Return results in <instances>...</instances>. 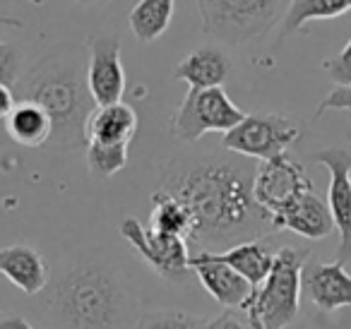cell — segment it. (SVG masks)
<instances>
[{"label": "cell", "instance_id": "5bb4252c", "mask_svg": "<svg viewBox=\"0 0 351 329\" xmlns=\"http://www.w3.org/2000/svg\"><path fill=\"white\" fill-rule=\"evenodd\" d=\"M272 221L277 231L287 228V231L298 233V236L308 238V241H322V238L332 236V233L337 231L335 219H332V212H330V207H327V202L320 195L313 193V190L301 195L291 207L279 212Z\"/></svg>", "mask_w": 351, "mask_h": 329}, {"label": "cell", "instance_id": "484cf974", "mask_svg": "<svg viewBox=\"0 0 351 329\" xmlns=\"http://www.w3.org/2000/svg\"><path fill=\"white\" fill-rule=\"evenodd\" d=\"M322 68H325V73L330 75L339 87H351V39L335 58L325 60Z\"/></svg>", "mask_w": 351, "mask_h": 329}, {"label": "cell", "instance_id": "6da1fadb", "mask_svg": "<svg viewBox=\"0 0 351 329\" xmlns=\"http://www.w3.org/2000/svg\"><path fill=\"white\" fill-rule=\"evenodd\" d=\"M253 161L241 154L181 156L164 166L159 188L178 197L193 217L188 245L207 250L210 245L234 247L245 241L274 233L272 214L255 199Z\"/></svg>", "mask_w": 351, "mask_h": 329}, {"label": "cell", "instance_id": "e0dca14e", "mask_svg": "<svg viewBox=\"0 0 351 329\" xmlns=\"http://www.w3.org/2000/svg\"><path fill=\"white\" fill-rule=\"evenodd\" d=\"M231 70V63L219 49L212 46H202V49L193 51L191 56L176 65V80L188 82V89H212L221 87Z\"/></svg>", "mask_w": 351, "mask_h": 329}, {"label": "cell", "instance_id": "4316f807", "mask_svg": "<svg viewBox=\"0 0 351 329\" xmlns=\"http://www.w3.org/2000/svg\"><path fill=\"white\" fill-rule=\"evenodd\" d=\"M327 111H351V87H335L320 101L315 111V121H320L322 113Z\"/></svg>", "mask_w": 351, "mask_h": 329}, {"label": "cell", "instance_id": "83f0119b", "mask_svg": "<svg viewBox=\"0 0 351 329\" xmlns=\"http://www.w3.org/2000/svg\"><path fill=\"white\" fill-rule=\"evenodd\" d=\"M205 329H250V324H245L243 319L234 313H221L219 317L207 319Z\"/></svg>", "mask_w": 351, "mask_h": 329}, {"label": "cell", "instance_id": "ac0fdd59", "mask_svg": "<svg viewBox=\"0 0 351 329\" xmlns=\"http://www.w3.org/2000/svg\"><path fill=\"white\" fill-rule=\"evenodd\" d=\"M212 255H215L217 260L226 262L229 267H234V269L253 286V291H258L260 286L265 284V279H267L269 269H272L277 250H272V247L260 238V241H245L234 247H226L224 252L212 250Z\"/></svg>", "mask_w": 351, "mask_h": 329}, {"label": "cell", "instance_id": "f546056e", "mask_svg": "<svg viewBox=\"0 0 351 329\" xmlns=\"http://www.w3.org/2000/svg\"><path fill=\"white\" fill-rule=\"evenodd\" d=\"M0 329H34L20 315H0Z\"/></svg>", "mask_w": 351, "mask_h": 329}, {"label": "cell", "instance_id": "f1b7e54d", "mask_svg": "<svg viewBox=\"0 0 351 329\" xmlns=\"http://www.w3.org/2000/svg\"><path fill=\"white\" fill-rule=\"evenodd\" d=\"M17 99H15V92H12V87H8V84L0 82V121H5L8 116H10V111L15 108Z\"/></svg>", "mask_w": 351, "mask_h": 329}, {"label": "cell", "instance_id": "3957f363", "mask_svg": "<svg viewBox=\"0 0 351 329\" xmlns=\"http://www.w3.org/2000/svg\"><path fill=\"white\" fill-rule=\"evenodd\" d=\"M87 53L60 46L27 70L12 87L17 101H34L51 116V147L70 149L87 145L84 127L97 108L87 84Z\"/></svg>", "mask_w": 351, "mask_h": 329}, {"label": "cell", "instance_id": "7a4b0ae2", "mask_svg": "<svg viewBox=\"0 0 351 329\" xmlns=\"http://www.w3.org/2000/svg\"><path fill=\"white\" fill-rule=\"evenodd\" d=\"M41 293L53 329H132L137 317V298L125 274L94 257L63 267Z\"/></svg>", "mask_w": 351, "mask_h": 329}, {"label": "cell", "instance_id": "7c38bea8", "mask_svg": "<svg viewBox=\"0 0 351 329\" xmlns=\"http://www.w3.org/2000/svg\"><path fill=\"white\" fill-rule=\"evenodd\" d=\"M191 269L200 279L202 289L212 295L219 305L229 310H245L253 298V286L226 262L217 260L212 250H200L191 255Z\"/></svg>", "mask_w": 351, "mask_h": 329}, {"label": "cell", "instance_id": "d4e9b609", "mask_svg": "<svg viewBox=\"0 0 351 329\" xmlns=\"http://www.w3.org/2000/svg\"><path fill=\"white\" fill-rule=\"evenodd\" d=\"M0 25L22 27V22L0 15ZM20 77H22L20 75V51H17L15 46L5 44V41H0V82L8 84V87H15Z\"/></svg>", "mask_w": 351, "mask_h": 329}, {"label": "cell", "instance_id": "ba28073f", "mask_svg": "<svg viewBox=\"0 0 351 329\" xmlns=\"http://www.w3.org/2000/svg\"><path fill=\"white\" fill-rule=\"evenodd\" d=\"M121 236L142 255V260L166 281L183 284L193 274L191 245L173 233L142 226L137 219L128 217L121 221Z\"/></svg>", "mask_w": 351, "mask_h": 329}, {"label": "cell", "instance_id": "ffe728a7", "mask_svg": "<svg viewBox=\"0 0 351 329\" xmlns=\"http://www.w3.org/2000/svg\"><path fill=\"white\" fill-rule=\"evenodd\" d=\"M149 223H152V228H156V231L173 233V236L191 243V236H193L191 209H188L178 197H173V195L161 193V190H154V193H152Z\"/></svg>", "mask_w": 351, "mask_h": 329}, {"label": "cell", "instance_id": "44dd1931", "mask_svg": "<svg viewBox=\"0 0 351 329\" xmlns=\"http://www.w3.org/2000/svg\"><path fill=\"white\" fill-rule=\"evenodd\" d=\"M351 10V0H291L287 15L282 22V34H279V44L287 36L296 34L303 25L313 20H332V17H341L344 12Z\"/></svg>", "mask_w": 351, "mask_h": 329}, {"label": "cell", "instance_id": "4dcf8cb0", "mask_svg": "<svg viewBox=\"0 0 351 329\" xmlns=\"http://www.w3.org/2000/svg\"><path fill=\"white\" fill-rule=\"evenodd\" d=\"M248 324H250V329H265L263 324L258 322V317H253V315H248Z\"/></svg>", "mask_w": 351, "mask_h": 329}, {"label": "cell", "instance_id": "52a82bcc", "mask_svg": "<svg viewBox=\"0 0 351 329\" xmlns=\"http://www.w3.org/2000/svg\"><path fill=\"white\" fill-rule=\"evenodd\" d=\"M301 137V125L282 113H263V116H245L234 130L221 137V147L245 159L269 161Z\"/></svg>", "mask_w": 351, "mask_h": 329}, {"label": "cell", "instance_id": "1f68e13d", "mask_svg": "<svg viewBox=\"0 0 351 329\" xmlns=\"http://www.w3.org/2000/svg\"><path fill=\"white\" fill-rule=\"evenodd\" d=\"M77 3H82V5H97V3H101V0H77Z\"/></svg>", "mask_w": 351, "mask_h": 329}, {"label": "cell", "instance_id": "8992f818", "mask_svg": "<svg viewBox=\"0 0 351 329\" xmlns=\"http://www.w3.org/2000/svg\"><path fill=\"white\" fill-rule=\"evenodd\" d=\"M243 118L245 113L231 101L221 87L188 89L186 99L171 118V132L183 142H195L207 132L226 135Z\"/></svg>", "mask_w": 351, "mask_h": 329}, {"label": "cell", "instance_id": "d6986e66", "mask_svg": "<svg viewBox=\"0 0 351 329\" xmlns=\"http://www.w3.org/2000/svg\"><path fill=\"white\" fill-rule=\"evenodd\" d=\"M5 130L20 147L36 149L51 142L53 123L51 116L34 101H17L10 116L5 118Z\"/></svg>", "mask_w": 351, "mask_h": 329}, {"label": "cell", "instance_id": "7402d4cb", "mask_svg": "<svg viewBox=\"0 0 351 329\" xmlns=\"http://www.w3.org/2000/svg\"><path fill=\"white\" fill-rule=\"evenodd\" d=\"M176 0H137L130 10V29L142 44L156 41L171 25Z\"/></svg>", "mask_w": 351, "mask_h": 329}, {"label": "cell", "instance_id": "8fae6325", "mask_svg": "<svg viewBox=\"0 0 351 329\" xmlns=\"http://www.w3.org/2000/svg\"><path fill=\"white\" fill-rule=\"evenodd\" d=\"M315 164H322L330 171V188H327V207L339 231L337 262L346 265L351 257V151L330 147L313 154Z\"/></svg>", "mask_w": 351, "mask_h": 329}, {"label": "cell", "instance_id": "30bf717a", "mask_svg": "<svg viewBox=\"0 0 351 329\" xmlns=\"http://www.w3.org/2000/svg\"><path fill=\"white\" fill-rule=\"evenodd\" d=\"M87 84L97 106L121 103L125 92V70L118 36L94 34L87 39Z\"/></svg>", "mask_w": 351, "mask_h": 329}, {"label": "cell", "instance_id": "5b68a950", "mask_svg": "<svg viewBox=\"0 0 351 329\" xmlns=\"http://www.w3.org/2000/svg\"><path fill=\"white\" fill-rule=\"evenodd\" d=\"M291 0H197L205 34L224 44H245L284 20Z\"/></svg>", "mask_w": 351, "mask_h": 329}, {"label": "cell", "instance_id": "cb8c5ba5", "mask_svg": "<svg viewBox=\"0 0 351 329\" xmlns=\"http://www.w3.org/2000/svg\"><path fill=\"white\" fill-rule=\"evenodd\" d=\"M207 319L181 310H154L137 319L135 329H205Z\"/></svg>", "mask_w": 351, "mask_h": 329}, {"label": "cell", "instance_id": "9c48e42d", "mask_svg": "<svg viewBox=\"0 0 351 329\" xmlns=\"http://www.w3.org/2000/svg\"><path fill=\"white\" fill-rule=\"evenodd\" d=\"M308 190H313V180L308 178L306 169L289 154H279L269 161H263L255 171V199L260 207L272 214V219L287 207H291Z\"/></svg>", "mask_w": 351, "mask_h": 329}, {"label": "cell", "instance_id": "9a60e30c", "mask_svg": "<svg viewBox=\"0 0 351 329\" xmlns=\"http://www.w3.org/2000/svg\"><path fill=\"white\" fill-rule=\"evenodd\" d=\"M0 274L27 295H36L49 284V265L39 250L15 243L0 250Z\"/></svg>", "mask_w": 351, "mask_h": 329}, {"label": "cell", "instance_id": "4fadbf2b", "mask_svg": "<svg viewBox=\"0 0 351 329\" xmlns=\"http://www.w3.org/2000/svg\"><path fill=\"white\" fill-rule=\"evenodd\" d=\"M303 291L322 313H335L351 305V274L341 262H306Z\"/></svg>", "mask_w": 351, "mask_h": 329}, {"label": "cell", "instance_id": "277c9868", "mask_svg": "<svg viewBox=\"0 0 351 329\" xmlns=\"http://www.w3.org/2000/svg\"><path fill=\"white\" fill-rule=\"evenodd\" d=\"M311 252L301 247H279L265 284L253 293L243 313L258 317L265 329H287L296 322L301 308L303 267Z\"/></svg>", "mask_w": 351, "mask_h": 329}, {"label": "cell", "instance_id": "603a6c76", "mask_svg": "<svg viewBox=\"0 0 351 329\" xmlns=\"http://www.w3.org/2000/svg\"><path fill=\"white\" fill-rule=\"evenodd\" d=\"M87 169L99 178H111L128 164V145H87Z\"/></svg>", "mask_w": 351, "mask_h": 329}, {"label": "cell", "instance_id": "2e32d148", "mask_svg": "<svg viewBox=\"0 0 351 329\" xmlns=\"http://www.w3.org/2000/svg\"><path fill=\"white\" fill-rule=\"evenodd\" d=\"M137 132V116L128 103L97 106L84 127L87 145H128Z\"/></svg>", "mask_w": 351, "mask_h": 329}]
</instances>
